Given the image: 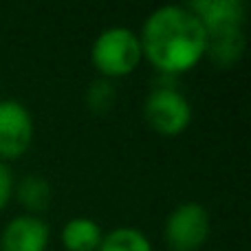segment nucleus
I'll list each match as a JSON object with an SVG mask.
<instances>
[{"label":"nucleus","instance_id":"nucleus-2","mask_svg":"<svg viewBox=\"0 0 251 251\" xmlns=\"http://www.w3.org/2000/svg\"><path fill=\"white\" fill-rule=\"evenodd\" d=\"M143 60L139 33L128 26H108L91 47V62L101 79H117L130 75Z\"/></svg>","mask_w":251,"mask_h":251},{"label":"nucleus","instance_id":"nucleus-4","mask_svg":"<svg viewBox=\"0 0 251 251\" xmlns=\"http://www.w3.org/2000/svg\"><path fill=\"white\" fill-rule=\"evenodd\" d=\"M209 212L201 203H181L168 214L163 238L170 251H199L209 238Z\"/></svg>","mask_w":251,"mask_h":251},{"label":"nucleus","instance_id":"nucleus-11","mask_svg":"<svg viewBox=\"0 0 251 251\" xmlns=\"http://www.w3.org/2000/svg\"><path fill=\"white\" fill-rule=\"evenodd\" d=\"M97 251H154L152 243L137 227H115L104 234Z\"/></svg>","mask_w":251,"mask_h":251},{"label":"nucleus","instance_id":"nucleus-8","mask_svg":"<svg viewBox=\"0 0 251 251\" xmlns=\"http://www.w3.org/2000/svg\"><path fill=\"white\" fill-rule=\"evenodd\" d=\"M245 26L234 29L207 31V44H205V57L218 69H231L238 64L245 53Z\"/></svg>","mask_w":251,"mask_h":251},{"label":"nucleus","instance_id":"nucleus-1","mask_svg":"<svg viewBox=\"0 0 251 251\" xmlns=\"http://www.w3.org/2000/svg\"><path fill=\"white\" fill-rule=\"evenodd\" d=\"M139 42L143 57L159 73L178 75L205 57L207 33L187 4H163L143 20Z\"/></svg>","mask_w":251,"mask_h":251},{"label":"nucleus","instance_id":"nucleus-12","mask_svg":"<svg viewBox=\"0 0 251 251\" xmlns=\"http://www.w3.org/2000/svg\"><path fill=\"white\" fill-rule=\"evenodd\" d=\"M115 97H117V93H115L110 79H97L86 91V106L93 113H108L115 106Z\"/></svg>","mask_w":251,"mask_h":251},{"label":"nucleus","instance_id":"nucleus-6","mask_svg":"<svg viewBox=\"0 0 251 251\" xmlns=\"http://www.w3.org/2000/svg\"><path fill=\"white\" fill-rule=\"evenodd\" d=\"M51 229L47 221L33 214L11 218L0 234V251H47Z\"/></svg>","mask_w":251,"mask_h":251},{"label":"nucleus","instance_id":"nucleus-13","mask_svg":"<svg viewBox=\"0 0 251 251\" xmlns=\"http://www.w3.org/2000/svg\"><path fill=\"white\" fill-rule=\"evenodd\" d=\"M13 187H16V178H13L11 168H9V163L0 161V212L13 199Z\"/></svg>","mask_w":251,"mask_h":251},{"label":"nucleus","instance_id":"nucleus-3","mask_svg":"<svg viewBox=\"0 0 251 251\" xmlns=\"http://www.w3.org/2000/svg\"><path fill=\"white\" fill-rule=\"evenodd\" d=\"M143 117L154 132L176 137L192 124V104L178 88L161 84L148 93L143 101Z\"/></svg>","mask_w":251,"mask_h":251},{"label":"nucleus","instance_id":"nucleus-7","mask_svg":"<svg viewBox=\"0 0 251 251\" xmlns=\"http://www.w3.org/2000/svg\"><path fill=\"white\" fill-rule=\"evenodd\" d=\"M187 9L201 20L205 33L245 26L247 20V7L243 0H192L187 2Z\"/></svg>","mask_w":251,"mask_h":251},{"label":"nucleus","instance_id":"nucleus-9","mask_svg":"<svg viewBox=\"0 0 251 251\" xmlns=\"http://www.w3.org/2000/svg\"><path fill=\"white\" fill-rule=\"evenodd\" d=\"M62 245L66 251H97L104 238L100 223L86 216H75L62 227Z\"/></svg>","mask_w":251,"mask_h":251},{"label":"nucleus","instance_id":"nucleus-5","mask_svg":"<svg viewBox=\"0 0 251 251\" xmlns=\"http://www.w3.org/2000/svg\"><path fill=\"white\" fill-rule=\"evenodd\" d=\"M33 117L18 100H0V161L22 156L33 141Z\"/></svg>","mask_w":251,"mask_h":251},{"label":"nucleus","instance_id":"nucleus-10","mask_svg":"<svg viewBox=\"0 0 251 251\" xmlns=\"http://www.w3.org/2000/svg\"><path fill=\"white\" fill-rule=\"evenodd\" d=\"M13 196H16V201L29 214L40 216V212H44L49 207V203H51L53 192L44 176H40V174H26L22 181L16 183Z\"/></svg>","mask_w":251,"mask_h":251}]
</instances>
